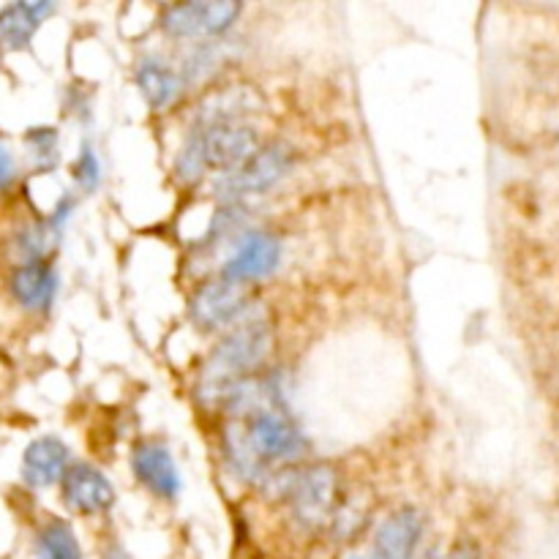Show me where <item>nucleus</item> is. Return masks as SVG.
<instances>
[{"label": "nucleus", "mask_w": 559, "mask_h": 559, "mask_svg": "<svg viewBox=\"0 0 559 559\" xmlns=\"http://www.w3.org/2000/svg\"><path fill=\"white\" fill-rule=\"evenodd\" d=\"M240 3L235 0H211V3H175L162 14V27L175 38L222 36L238 22Z\"/></svg>", "instance_id": "423d86ee"}, {"label": "nucleus", "mask_w": 559, "mask_h": 559, "mask_svg": "<svg viewBox=\"0 0 559 559\" xmlns=\"http://www.w3.org/2000/svg\"><path fill=\"white\" fill-rule=\"evenodd\" d=\"M25 145L31 151L36 167L49 169L58 164V131L55 129H31L25 134Z\"/></svg>", "instance_id": "a211bd4d"}, {"label": "nucleus", "mask_w": 559, "mask_h": 559, "mask_svg": "<svg viewBox=\"0 0 559 559\" xmlns=\"http://www.w3.org/2000/svg\"><path fill=\"white\" fill-rule=\"evenodd\" d=\"M278 262H282V240L273 233L257 229V233H249L240 238L233 257L224 262L222 276L238 284L260 282V278L271 276L276 271Z\"/></svg>", "instance_id": "6e6552de"}, {"label": "nucleus", "mask_w": 559, "mask_h": 559, "mask_svg": "<svg viewBox=\"0 0 559 559\" xmlns=\"http://www.w3.org/2000/svg\"><path fill=\"white\" fill-rule=\"evenodd\" d=\"M52 3H9L0 9V44L9 49H25L36 36L44 16L52 14Z\"/></svg>", "instance_id": "4468645a"}, {"label": "nucleus", "mask_w": 559, "mask_h": 559, "mask_svg": "<svg viewBox=\"0 0 559 559\" xmlns=\"http://www.w3.org/2000/svg\"><path fill=\"white\" fill-rule=\"evenodd\" d=\"M9 289L27 311H47L58 295V273L49 262H22L11 271Z\"/></svg>", "instance_id": "ddd939ff"}, {"label": "nucleus", "mask_w": 559, "mask_h": 559, "mask_svg": "<svg viewBox=\"0 0 559 559\" xmlns=\"http://www.w3.org/2000/svg\"><path fill=\"white\" fill-rule=\"evenodd\" d=\"M136 85H140L142 96H145L147 107L153 109H167L169 104L178 98L183 80L169 69L164 60L145 58L136 66Z\"/></svg>", "instance_id": "2eb2a0df"}, {"label": "nucleus", "mask_w": 559, "mask_h": 559, "mask_svg": "<svg viewBox=\"0 0 559 559\" xmlns=\"http://www.w3.org/2000/svg\"><path fill=\"white\" fill-rule=\"evenodd\" d=\"M74 180L85 194L96 191L98 183H102V164H98V156L91 147V142H82L80 156L74 162Z\"/></svg>", "instance_id": "6ab92c4d"}, {"label": "nucleus", "mask_w": 559, "mask_h": 559, "mask_svg": "<svg viewBox=\"0 0 559 559\" xmlns=\"http://www.w3.org/2000/svg\"><path fill=\"white\" fill-rule=\"evenodd\" d=\"M260 147V136L243 120L194 126L189 142L178 153L175 173L186 183H197L207 169L229 175L243 167Z\"/></svg>", "instance_id": "7ed1b4c3"}, {"label": "nucleus", "mask_w": 559, "mask_h": 559, "mask_svg": "<svg viewBox=\"0 0 559 559\" xmlns=\"http://www.w3.org/2000/svg\"><path fill=\"white\" fill-rule=\"evenodd\" d=\"M273 353V328L267 320H243L216 344L197 382V396L222 407L238 382L254 377Z\"/></svg>", "instance_id": "f03ea898"}, {"label": "nucleus", "mask_w": 559, "mask_h": 559, "mask_svg": "<svg viewBox=\"0 0 559 559\" xmlns=\"http://www.w3.org/2000/svg\"><path fill=\"white\" fill-rule=\"evenodd\" d=\"M424 538V516L415 506L393 511L374 535L377 559H413Z\"/></svg>", "instance_id": "9b49d317"}, {"label": "nucleus", "mask_w": 559, "mask_h": 559, "mask_svg": "<svg viewBox=\"0 0 559 559\" xmlns=\"http://www.w3.org/2000/svg\"><path fill=\"white\" fill-rule=\"evenodd\" d=\"M284 500L293 506L295 519L304 527H325L333 524L338 508V473L331 464H311L304 469H284L273 480Z\"/></svg>", "instance_id": "20e7f679"}, {"label": "nucleus", "mask_w": 559, "mask_h": 559, "mask_svg": "<svg viewBox=\"0 0 559 559\" xmlns=\"http://www.w3.org/2000/svg\"><path fill=\"white\" fill-rule=\"evenodd\" d=\"M60 491H63L66 508L80 516H98L115 506L112 484L93 464H71L69 473L60 480Z\"/></svg>", "instance_id": "1a4fd4ad"}, {"label": "nucleus", "mask_w": 559, "mask_h": 559, "mask_svg": "<svg viewBox=\"0 0 559 559\" xmlns=\"http://www.w3.org/2000/svg\"><path fill=\"white\" fill-rule=\"evenodd\" d=\"M131 469H134L136 480L145 486L151 495L162 497V500H175L180 491V473L175 467L173 451L164 442L145 440L134 448L131 453Z\"/></svg>", "instance_id": "9d476101"}, {"label": "nucleus", "mask_w": 559, "mask_h": 559, "mask_svg": "<svg viewBox=\"0 0 559 559\" xmlns=\"http://www.w3.org/2000/svg\"><path fill=\"white\" fill-rule=\"evenodd\" d=\"M293 164V147L284 145V142H267V145H262L243 167L235 169V173L229 175H222V178L216 180V191L222 197H227V200L262 194V191L273 189L282 178H287Z\"/></svg>", "instance_id": "39448f33"}, {"label": "nucleus", "mask_w": 559, "mask_h": 559, "mask_svg": "<svg viewBox=\"0 0 559 559\" xmlns=\"http://www.w3.org/2000/svg\"><path fill=\"white\" fill-rule=\"evenodd\" d=\"M58 235L60 233L49 222L27 224V227H22L16 233L14 246L25 262H47V254L58 243Z\"/></svg>", "instance_id": "f3484780"}, {"label": "nucleus", "mask_w": 559, "mask_h": 559, "mask_svg": "<svg viewBox=\"0 0 559 559\" xmlns=\"http://www.w3.org/2000/svg\"><path fill=\"white\" fill-rule=\"evenodd\" d=\"M224 448H227L229 464L240 478L265 480V469L273 462H289V459L300 456L306 440L289 415L265 407L229 426Z\"/></svg>", "instance_id": "f257e3e1"}, {"label": "nucleus", "mask_w": 559, "mask_h": 559, "mask_svg": "<svg viewBox=\"0 0 559 559\" xmlns=\"http://www.w3.org/2000/svg\"><path fill=\"white\" fill-rule=\"evenodd\" d=\"M104 559H131V557L126 555L123 549H118V546H115V549H109V555H104Z\"/></svg>", "instance_id": "4be33fe9"}, {"label": "nucleus", "mask_w": 559, "mask_h": 559, "mask_svg": "<svg viewBox=\"0 0 559 559\" xmlns=\"http://www.w3.org/2000/svg\"><path fill=\"white\" fill-rule=\"evenodd\" d=\"M14 180V158H11L9 147L0 142V191Z\"/></svg>", "instance_id": "aec40b11"}, {"label": "nucleus", "mask_w": 559, "mask_h": 559, "mask_svg": "<svg viewBox=\"0 0 559 559\" xmlns=\"http://www.w3.org/2000/svg\"><path fill=\"white\" fill-rule=\"evenodd\" d=\"M38 559H82L80 540L66 522L44 524L36 538Z\"/></svg>", "instance_id": "dca6fc26"}, {"label": "nucleus", "mask_w": 559, "mask_h": 559, "mask_svg": "<svg viewBox=\"0 0 559 559\" xmlns=\"http://www.w3.org/2000/svg\"><path fill=\"white\" fill-rule=\"evenodd\" d=\"M66 473H69V448L58 437H38L22 453V480L31 489H47L63 480Z\"/></svg>", "instance_id": "f8f14e48"}, {"label": "nucleus", "mask_w": 559, "mask_h": 559, "mask_svg": "<svg viewBox=\"0 0 559 559\" xmlns=\"http://www.w3.org/2000/svg\"><path fill=\"white\" fill-rule=\"evenodd\" d=\"M448 559H480V549L475 544H469V540H464V544L453 546L451 557Z\"/></svg>", "instance_id": "412c9836"}, {"label": "nucleus", "mask_w": 559, "mask_h": 559, "mask_svg": "<svg viewBox=\"0 0 559 559\" xmlns=\"http://www.w3.org/2000/svg\"><path fill=\"white\" fill-rule=\"evenodd\" d=\"M249 284L213 278L191 295L189 317L200 331H218L249 309Z\"/></svg>", "instance_id": "0eeeda50"}, {"label": "nucleus", "mask_w": 559, "mask_h": 559, "mask_svg": "<svg viewBox=\"0 0 559 559\" xmlns=\"http://www.w3.org/2000/svg\"><path fill=\"white\" fill-rule=\"evenodd\" d=\"M420 559H440V557H437V551H426V555Z\"/></svg>", "instance_id": "5701e85b"}]
</instances>
